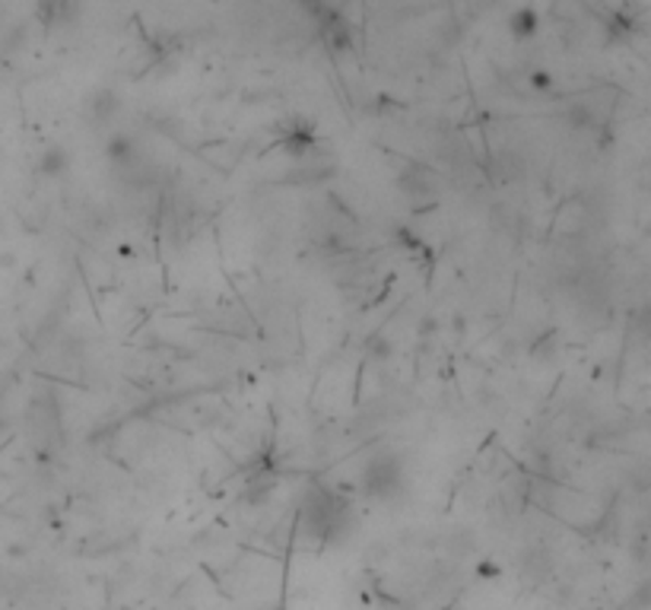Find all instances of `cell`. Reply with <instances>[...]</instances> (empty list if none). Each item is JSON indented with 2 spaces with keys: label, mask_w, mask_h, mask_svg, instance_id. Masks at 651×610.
<instances>
[{
  "label": "cell",
  "mask_w": 651,
  "mask_h": 610,
  "mask_svg": "<svg viewBox=\"0 0 651 610\" xmlns=\"http://www.w3.org/2000/svg\"><path fill=\"white\" fill-rule=\"evenodd\" d=\"M534 29H537V16L531 10H521L514 20V36H531Z\"/></svg>",
  "instance_id": "cell-1"
}]
</instances>
